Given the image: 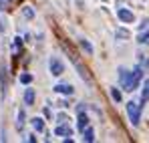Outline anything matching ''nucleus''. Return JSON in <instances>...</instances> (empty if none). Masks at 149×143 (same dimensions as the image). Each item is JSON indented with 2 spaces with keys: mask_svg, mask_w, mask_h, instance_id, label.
I'll return each instance as SVG.
<instances>
[{
  "mask_svg": "<svg viewBox=\"0 0 149 143\" xmlns=\"http://www.w3.org/2000/svg\"><path fill=\"white\" fill-rule=\"evenodd\" d=\"M32 127H34V131H45V121L40 117H34L32 119Z\"/></svg>",
  "mask_w": 149,
  "mask_h": 143,
  "instance_id": "obj_10",
  "label": "nucleus"
},
{
  "mask_svg": "<svg viewBox=\"0 0 149 143\" xmlns=\"http://www.w3.org/2000/svg\"><path fill=\"white\" fill-rule=\"evenodd\" d=\"M0 2H2V4H4V2H6V0H0Z\"/></svg>",
  "mask_w": 149,
  "mask_h": 143,
  "instance_id": "obj_18",
  "label": "nucleus"
},
{
  "mask_svg": "<svg viewBox=\"0 0 149 143\" xmlns=\"http://www.w3.org/2000/svg\"><path fill=\"white\" fill-rule=\"evenodd\" d=\"M24 16H28V18H32V16H34V12H32L30 8H24Z\"/></svg>",
  "mask_w": 149,
  "mask_h": 143,
  "instance_id": "obj_17",
  "label": "nucleus"
},
{
  "mask_svg": "<svg viewBox=\"0 0 149 143\" xmlns=\"http://www.w3.org/2000/svg\"><path fill=\"white\" fill-rule=\"evenodd\" d=\"M54 133H56V135H63V137H71V135H73V127L67 125V123H61V125L54 129Z\"/></svg>",
  "mask_w": 149,
  "mask_h": 143,
  "instance_id": "obj_4",
  "label": "nucleus"
},
{
  "mask_svg": "<svg viewBox=\"0 0 149 143\" xmlns=\"http://www.w3.org/2000/svg\"><path fill=\"white\" fill-rule=\"evenodd\" d=\"M119 79H121V87L125 91H135L139 81L143 79V67H135L133 71H127V69H119Z\"/></svg>",
  "mask_w": 149,
  "mask_h": 143,
  "instance_id": "obj_1",
  "label": "nucleus"
},
{
  "mask_svg": "<svg viewBox=\"0 0 149 143\" xmlns=\"http://www.w3.org/2000/svg\"><path fill=\"white\" fill-rule=\"evenodd\" d=\"M111 99L119 103V101H121V91H119V89H111Z\"/></svg>",
  "mask_w": 149,
  "mask_h": 143,
  "instance_id": "obj_15",
  "label": "nucleus"
},
{
  "mask_svg": "<svg viewBox=\"0 0 149 143\" xmlns=\"http://www.w3.org/2000/svg\"><path fill=\"white\" fill-rule=\"evenodd\" d=\"M117 16H119L123 22H133V18H135V16H133V12H131V10H127V8H119V10H117Z\"/></svg>",
  "mask_w": 149,
  "mask_h": 143,
  "instance_id": "obj_5",
  "label": "nucleus"
},
{
  "mask_svg": "<svg viewBox=\"0 0 149 143\" xmlns=\"http://www.w3.org/2000/svg\"><path fill=\"white\" fill-rule=\"evenodd\" d=\"M49 69H50V73H52L54 77H58V75H63V73H65V65H63V61H61V59H56V57H50Z\"/></svg>",
  "mask_w": 149,
  "mask_h": 143,
  "instance_id": "obj_3",
  "label": "nucleus"
},
{
  "mask_svg": "<svg viewBox=\"0 0 149 143\" xmlns=\"http://www.w3.org/2000/svg\"><path fill=\"white\" fill-rule=\"evenodd\" d=\"M22 125H24V111L18 113V127H22Z\"/></svg>",
  "mask_w": 149,
  "mask_h": 143,
  "instance_id": "obj_16",
  "label": "nucleus"
},
{
  "mask_svg": "<svg viewBox=\"0 0 149 143\" xmlns=\"http://www.w3.org/2000/svg\"><path fill=\"white\" fill-rule=\"evenodd\" d=\"M149 99V79L143 83V93H141V101H147Z\"/></svg>",
  "mask_w": 149,
  "mask_h": 143,
  "instance_id": "obj_12",
  "label": "nucleus"
},
{
  "mask_svg": "<svg viewBox=\"0 0 149 143\" xmlns=\"http://www.w3.org/2000/svg\"><path fill=\"white\" fill-rule=\"evenodd\" d=\"M79 45H81V48H83L87 54H93V47H91V43H89L87 38H81V40H79Z\"/></svg>",
  "mask_w": 149,
  "mask_h": 143,
  "instance_id": "obj_9",
  "label": "nucleus"
},
{
  "mask_svg": "<svg viewBox=\"0 0 149 143\" xmlns=\"http://www.w3.org/2000/svg\"><path fill=\"white\" fill-rule=\"evenodd\" d=\"M127 113H129V119L133 125H139V119H141V105L135 103V101H129L127 103Z\"/></svg>",
  "mask_w": 149,
  "mask_h": 143,
  "instance_id": "obj_2",
  "label": "nucleus"
},
{
  "mask_svg": "<svg viewBox=\"0 0 149 143\" xmlns=\"http://www.w3.org/2000/svg\"><path fill=\"white\" fill-rule=\"evenodd\" d=\"M83 141H95V131L91 129V127H87L85 131H83Z\"/></svg>",
  "mask_w": 149,
  "mask_h": 143,
  "instance_id": "obj_7",
  "label": "nucleus"
},
{
  "mask_svg": "<svg viewBox=\"0 0 149 143\" xmlns=\"http://www.w3.org/2000/svg\"><path fill=\"white\" fill-rule=\"evenodd\" d=\"M20 83H24V85L32 83V75H30V73H22V75H20Z\"/></svg>",
  "mask_w": 149,
  "mask_h": 143,
  "instance_id": "obj_13",
  "label": "nucleus"
},
{
  "mask_svg": "<svg viewBox=\"0 0 149 143\" xmlns=\"http://www.w3.org/2000/svg\"><path fill=\"white\" fill-rule=\"evenodd\" d=\"M115 36H117V38H127V36H129V30H125V28H117Z\"/></svg>",
  "mask_w": 149,
  "mask_h": 143,
  "instance_id": "obj_14",
  "label": "nucleus"
},
{
  "mask_svg": "<svg viewBox=\"0 0 149 143\" xmlns=\"http://www.w3.org/2000/svg\"><path fill=\"white\" fill-rule=\"evenodd\" d=\"M89 127V117L87 115H83V111H81V115H79V129L81 131H85Z\"/></svg>",
  "mask_w": 149,
  "mask_h": 143,
  "instance_id": "obj_8",
  "label": "nucleus"
},
{
  "mask_svg": "<svg viewBox=\"0 0 149 143\" xmlns=\"http://www.w3.org/2000/svg\"><path fill=\"white\" fill-rule=\"evenodd\" d=\"M54 91L56 93H63V95H73V85H65V83H61V85H56L54 87Z\"/></svg>",
  "mask_w": 149,
  "mask_h": 143,
  "instance_id": "obj_6",
  "label": "nucleus"
},
{
  "mask_svg": "<svg viewBox=\"0 0 149 143\" xmlns=\"http://www.w3.org/2000/svg\"><path fill=\"white\" fill-rule=\"evenodd\" d=\"M24 103H26V105H32V103H34V89H26Z\"/></svg>",
  "mask_w": 149,
  "mask_h": 143,
  "instance_id": "obj_11",
  "label": "nucleus"
}]
</instances>
